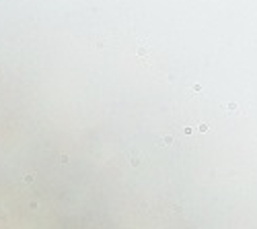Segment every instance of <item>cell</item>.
Segmentation results:
<instances>
[{
	"label": "cell",
	"instance_id": "cell-1",
	"mask_svg": "<svg viewBox=\"0 0 257 229\" xmlns=\"http://www.w3.org/2000/svg\"><path fill=\"white\" fill-rule=\"evenodd\" d=\"M171 142H173V136L167 134V136H165V144H171Z\"/></svg>",
	"mask_w": 257,
	"mask_h": 229
},
{
	"label": "cell",
	"instance_id": "cell-2",
	"mask_svg": "<svg viewBox=\"0 0 257 229\" xmlns=\"http://www.w3.org/2000/svg\"><path fill=\"white\" fill-rule=\"evenodd\" d=\"M208 130V124H200V132H206Z\"/></svg>",
	"mask_w": 257,
	"mask_h": 229
}]
</instances>
